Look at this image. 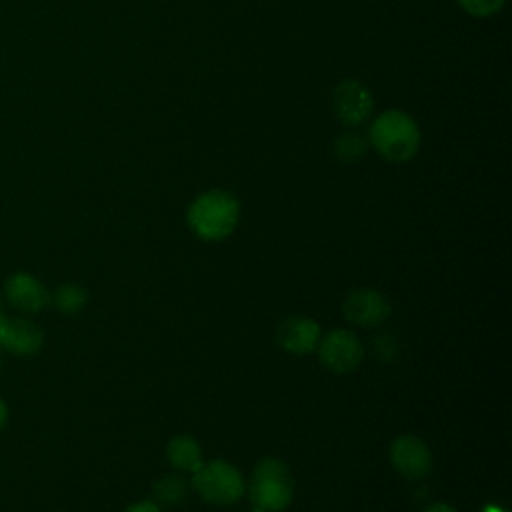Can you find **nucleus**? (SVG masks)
I'll return each mask as SVG.
<instances>
[{
    "instance_id": "f03ea898",
    "label": "nucleus",
    "mask_w": 512,
    "mask_h": 512,
    "mask_svg": "<svg viewBox=\"0 0 512 512\" xmlns=\"http://www.w3.org/2000/svg\"><path fill=\"white\" fill-rule=\"evenodd\" d=\"M240 218L238 200L226 190H208L188 208V226L202 240H222L232 234Z\"/></svg>"
},
{
    "instance_id": "9d476101",
    "label": "nucleus",
    "mask_w": 512,
    "mask_h": 512,
    "mask_svg": "<svg viewBox=\"0 0 512 512\" xmlns=\"http://www.w3.org/2000/svg\"><path fill=\"white\" fill-rule=\"evenodd\" d=\"M44 334L38 324L28 318H6L0 330V348L14 356H30L42 348Z\"/></svg>"
},
{
    "instance_id": "2eb2a0df",
    "label": "nucleus",
    "mask_w": 512,
    "mask_h": 512,
    "mask_svg": "<svg viewBox=\"0 0 512 512\" xmlns=\"http://www.w3.org/2000/svg\"><path fill=\"white\" fill-rule=\"evenodd\" d=\"M50 302L62 314H76L86 306L88 294L84 288H80L76 284H62L54 290V294H50Z\"/></svg>"
},
{
    "instance_id": "412c9836",
    "label": "nucleus",
    "mask_w": 512,
    "mask_h": 512,
    "mask_svg": "<svg viewBox=\"0 0 512 512\" xmlns=\"http://www.w3.org/2000/svg\"><path fill=\"white\" fill-rule=\"evenodd\" d=\"M484 512H500V510H498V508H494V506H488Z\"/></svg>"
},
{
    "instance_id": "ddd939ff",
    "label": "nucleus",
    "mask_w": 512,
    "mask_h": 512,
    "mask_svg": "<svg viewBox=\"0 0 512 512\" xmlns=\"http://www.w3.org/2000/svg\"><path fill=\"white\" fill-rule=\"evenodd\" d=\"M186 496H188V484L182 476H176V474L162 476L152 486V498L156 506H164V508L180 506L186 500Z\"/></svg>"
},
{
    "instance_id": "7ed1b4c3",
    "label": "nucleus",
    "mask_w": 512,
    "mask_h": 512,
    "mask_svg": "<svg viewBox=\"0 0 512 512\" xmlns=\"http://www.w3.org/2000/svg\"><path fill=\"white\" fill-rule=\"evenodd\" d=\"M292 476L288 466L276 458L256 464L250 482V500L258 512L284 510L292 500Z\"/></svg>"
},
{
    "instance_id": "0eeeda50",
    "label": "nucleus",
    "mask_w": 512,
    "mask_h": 512,
    "mask_svg": "<svg viewBox=\"0 0 512 512\" xmlns=\"http://www.w3.org/2000/svg\"><path fill=\"white\" fill-rule=\"evenodd\" d=\"M390 460L398 474L418 480L432 470V454L428 446L416 436H400L392 442Z\"/></svg>"
},
{
    "instance_id": "39448f33",
    "label": "nucleus",
    "mask_w": 512,
    "mask_h": 512,
    "mask_svg": "<svg viewBox=\"0 0 512 512\" xmlns=\"http://www.w3.org/2000/svg\"><path fill=\"white\" fill-rule=\"evenodd\" d=\"M332 110H334V116L346 128H356L372 116V110H374L372 92L360 80L346 78L334 88Z\"/></svg>"
},
{
    "instance_id": "6e6552de",
    "label": "nucleus",
    "mask_w": 512,
    "mask_h": 512,
    "mask_svg": "<svg viewBox=\"0 0 512 512\" xmlns=\"http://www.w3.org/2000/svg\"><path fill=\"white\" fill-rule=\"evenodd\" d=\"M4 296L8 304L20 312H40L50 302L46 286L28 272L12 274L4 284Z\"/></svg>"
},
{
    "instance_id": "f8f14e48",
    "label": "nucleus",
    "mask_w": 512,
    "mask_h": 512,
    "mask_svg": "<svg viewBox=\"0 0 512 512\" xmlns=\"http://www.w3.org/2000/svg\"><path fill=\"white\" fill-rule=\"evenodd\" d=\"M166 456L174 468L184 472H194L204 464L202 450L190 436H174L166 446Z\"/></svg>"
},
{
    "instance_id": "aec40b11",
    "label": "nucleus",
    "mask_w": 512,
    "mask_h": 512,
    "mask_svg": "<svg viewBox=\"0 0 512 512\" xmlns=\"http://www.w3.org/2000/svg\"><path fill=\"white\" fill-rule=\"evenodd\" d=\"M4 320H6V316H4V312H2V304H0V330H2V326H4Z\"/></svg>"
},
{
    "instance_id": "1a4fd4ad",
    "label": "nucleus",
    "mask_w": 512,
    "mask_h": 512,
    "mask_svg": "<svg viewBox=\"0 0 512 512\" xmlns=\"http://www.w3.org/2000/svg\"><path fill=\"white\" fill-rule=\"evenodd\" d=\"M344 318L360 326H378L390 314L388 300L370 288H360L348 294L342 306Z\"/></svg>"
},
{
    "instance_id": "a211bd4d",
    "label": "nucleus",
    "mask_w": 512,
    "mask_h": 512,
    "mask_svg": "<svg viewBox=\"0 0 512 512\" xmlns=\"http://www.w3.org/2000/svg\"><path fill=\"white\" fill-rule=\"evenodd\" d=\"M424 512H454V508H452V506H448V504H442V502H438V504H432V506H428Z\"/></svg>"
},
{
    "instance_id": "4468645a",
    "label": "nucleus",
    "mask_w": 512,
    "mask_h": 512,
    "mask_svg": "<svg viewBox=\"0 0 512 512\" xmlns=\"http://www.w3.org/2000/svg\"><path fill=\"white\" fill-rule=\"evenodd\" d=\"M370 144H368V138L354 130V128H348L346 132L338 134L334 144H332V150H334V156L340 160V162H358L360 158H364V154L368 152Z\"/></svg>"
},
{
    "instance_id": "dca6fc26",
    "label": "nucleus",
    "mask_w": 512,
    "mask_h": 512,
    "mask_svg": "<svg viewBox=\"0 0 512 512\" xmlns=\"http://www.w3.org/2000/svg\"><path fill=\"white\" fill-rule=\"evenodd\" d=\"M456 2L466 14L474 18H488L500 12L506 0H456Z\"/></svg>"
},
{
    "instance_id": "f3484780",
    "label": "nucleus",
    "mask_w": 512,
    "mask_h": 512,
    "mask_svg": "<svg viewBox=\"0 0 512 512\" xmlns=\"http://www.w3.org/2000/svg\"><path fill=\"white\" fill-rule=\"evenodd\" d=\"M124 512H162V510L154 502H136V504L128 506Z\"/></svg>"
},
{
    "instance_id": "f257e3e1",
    "label": "nucleus",
    "mask_w": 512,
    "mask_h": 512,
    "mask_svg": "<svg viewBox=\"0 0 512 512\" xmlns=\"http://www.w3.org/2000/svg\"><path fill=\"white\" fill-rule=\"evenodd\" d=\"M366 138L384 160L394 164L412 160L420 148V128L416 120L398 108L380 112L370 122Z\"/></svg>"
},
{
    "instance_id": "9b49d317",
    "label": "nucleus",
    "mask_w": 512,
    "mask_h": 512,
    "mask_svg": "<svg viewBox=\"0 0 512 512\" xmlns=\"http://www.w3.org/2000/svg\"><path fill=\"white\" fill-rule=\"evenodd\" d=\"M320 340V326L312 318L304 316H288L276 328V342L292 352V354H306L318 346Z\"/></svg>"
},
{
    "instance_id": "20e7f679",
    "label": "nucleus",
    "mask_w": 512,
    "mask_h": 512,
    "mask_svg": "<svg viewBox=\"0 0 512 512\" xmlns=\"http://www.w3.org/2000/svg\"><path fill=\"white\" fill-rule=\"evenodd\" d=\"M192 488L208 504L228 506L242 496L244 480L232 464L210 460L192 472Z\"/></svg>"
},
{
    "instance_id": "423d86ee",
    "label": "nucleus",
    "mask_w": 512,
    "mask_h": 512,
    "mask_svg": "<svg viewBox=\"0 0 512 512\" xmlns=\"http://www.w3.org/2000/svg\"><path fill=\"white\" fill-rule=\"evenodd\" d=\"M318 342H320L318 346L320 362L332 372H338V374L350 372L362 360L364 348L358 336L352 334L350 330H342V328L332 330Z\"/></svg>"
},
{
    "instance_id": "6ab92c4d",
    "label": "nucleus",
    "mask_w": 512,
    "mask_h": 512,
    "mask_svg": "<svg viewBox=\"0 0 512 512\" xmlns=\"http://www.w3.org/2000/svg\"><path fill=\"white\" fill-rule=\"evenodd\" d=\"M6 422H8V406H6V402L0 398V430L6 426Z\"/></svg>"
}]
</instances>
